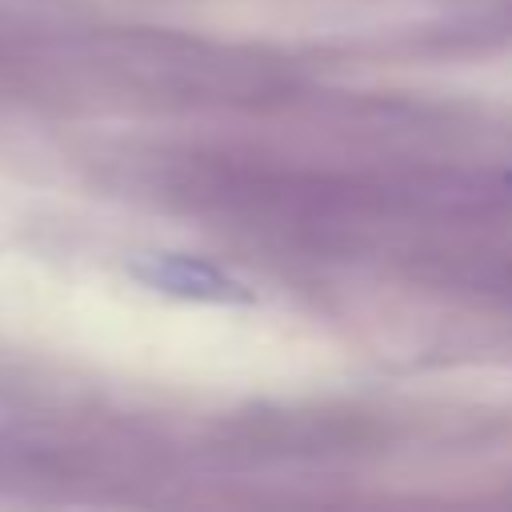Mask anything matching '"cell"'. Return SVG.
<instances>
[{
  "mask_svg": "<svg viewBox=\"0 0 512 512\" xmlns=\"http://www.w3.org/2000/svg\"><path fill=\"white\" fill-rule=\"evenodd\" d=\"M132 276L164 296H180L196 304H252V288L244 280L228 276L220 264L200 260V256L152 252V256L132 260Z\"/></svg>",
  "mask_w": 512,
  "mask_h": 512,
  "instance_id": "1",
  "label": "cell"
}]
</instances>
